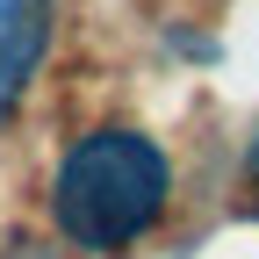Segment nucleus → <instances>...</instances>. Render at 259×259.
<instances>
[{"mask_svg":"<svg viewBox=\"0 0 259 259\" xmlns=\"http://www.w3.org/2000/svg\"><path fill=\"white\" fill-rule=\"evenodd\" d=\"M51 51V0H0V122L22 108Z\"/></svg>","mask_w":259,"mask_h":259,"instance_id":"nucleus-2","label":"nucleus"},{"mask_svg":"<svg viewBox=\"0 0 259 259\" xmlns=\"http://www.w3.org/2000/svg\"><path fill=\"white\" fill-rule=\"evenodd\" d=\"M245 180L259 187V122H252V144H245Z\"/></svg>","mask_w":259,"mask_h":259,"instance_id":"nucleus-3","label":"nucleus"},{"mask_svg":"<svg viewBox=\"0 0 259 259\" xmlns=\"http://www.w3.org/2000/svg\"><path fill=\"white\" fill-rule=\"evenodd\" d=\"M166 202H173V166L158 151V137H144L130 122H101L87 137H72L58 173H51L58 238L79 252H101V259L151 238Z\"/></svg>","mask_w":259,"mask_h":259,"instance_id":"nucleus-1","label":"nucleus"}]
</instances>
